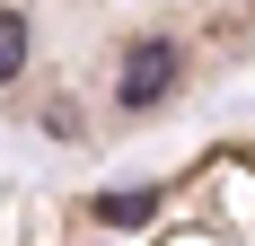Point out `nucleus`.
<instances>
[{"label":"nucleus","instance_id":"nucleus-1","mask_svg":"<svg viewBox=\"0 0 255 246\" xmlns=\"http://www.w3.org/2000/svg\"><path fill=\"white\" fill-rule=\"evenodd\" d=\"M176 88V44H132L124 62V106H158Z\"/></svg>","mask_w":255,"mask_h":246},{"label":"nucleus","instance_id":"nucleus-3","mask_svg":"<svg viewBox=\"0 0 255 246\" xmlns=\"http://www.w3.org/2000/svg\"><path fill=\"white\" fill-rule=\"evenodd\" d=\"M18 71H26V18L0 9V79H18Z\"/></svg>","mask_w":255,"mask_h":246},{"label":"nucleus","instance_id":"nucleus-2","mask_svg":"<svg viewBox=\"0 0 255 246\" xmlns=\"http://www.w3.org/2000/svg\"><path fill=\"white\" fill-rule=\"evenodd\" d=\"M88 211H97L106 229H141V220H150V211H158V185H150V194H141V185H132V194H97V202H88Z\"/></svg>","mask_w":255,"mask_h":246}]
</instances>
